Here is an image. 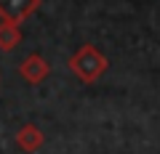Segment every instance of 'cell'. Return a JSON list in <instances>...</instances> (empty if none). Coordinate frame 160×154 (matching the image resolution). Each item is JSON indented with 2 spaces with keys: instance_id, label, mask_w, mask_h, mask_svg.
<instances>
[{
  "instance_id": "6da1fadb",
  "label": "cell",
  "mask_w": 160,
  "mask_h": 154,
  "mask_svg": "<svg viewBox=\"0 0 160 154\" xmlns=\"http://www.w3.org/2000/svg\"><path fill=\"white\" fill-rule=\"evenodd\" d=\"M72 67H75V72H78L83 80H93V77H96V74L107 67V64H104V58L99 56L91 45H86L78 56L72 58Z\"/></svg>"
},
{
  "instance_id": "7a4b0ae2",
  "label": "cell",
  "mask_w": 160,
  "mask_h": 154,
  "mask_svg": "<svg viewBox=\"0 0 160 154\" xmlns=\"http://www.w3.org/2000/svg\"><path fill=\"white\" fill-rule=\"evenodd\" d=\"M38 0H0V13L8 19V21H22L24 16L35 11Z\"/></svg>"
},
{
  "instance_id": "3957f363",
  "label": "cell",
  "mask_w": 160,
  "mask_h": 154,
  "mask_svg": "<svg viewBox=\"0 0 160 154\" xmlns=\"http://www.w3.org/2000/svg\"><path fill=\"white\" fill-rule=\"evenodd\" d=\"M19 43V29L13 24H3L0 27V48H13Z\"/></svg>"
},
{
  "instance_id": "277c9868",
  "label": "cell",
  "mask_w": 160,
  "mask_h": 154,
  "mask_svg": "<svg viewBox=\"0 0 160 154\" xmlns=\"http://www.w3.org/2000/svg\"><path fill=\"white\" fill-rule=\"evenodd\" d=\"M24 74H27L29 80L43 77V74H46V61H40V58H29V61L24 64Z\"/></svg>"
}]
</instances>
